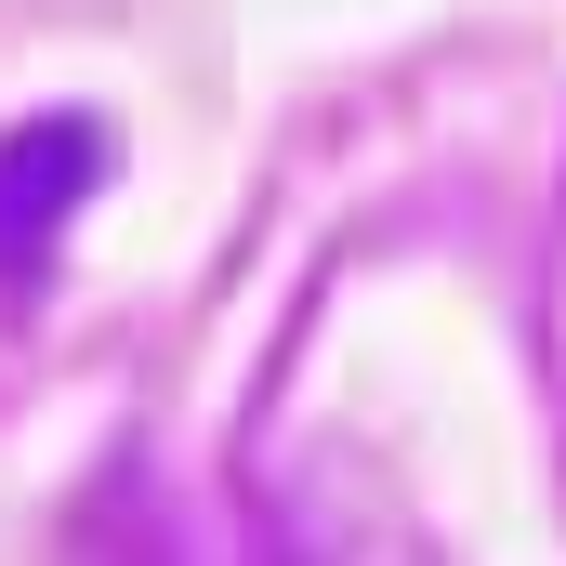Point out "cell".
I'll list each match as a JSON object with an SVG mask.
<instances>
[{"label":"cell","instance_id":"1","mask_svg":"<svg viewBox=\"0 0 566 566\" xmlns=\"http://www.w3.org/2000/svg\"><path fill=\"white\" fill-rule=\"evenodd\" d=\"M93 185H106V133L93 119H13L0 133V277H27L53 251V224H80Z\"/></svg>","mask_w":566,"mask_h":566}]
</instances>
